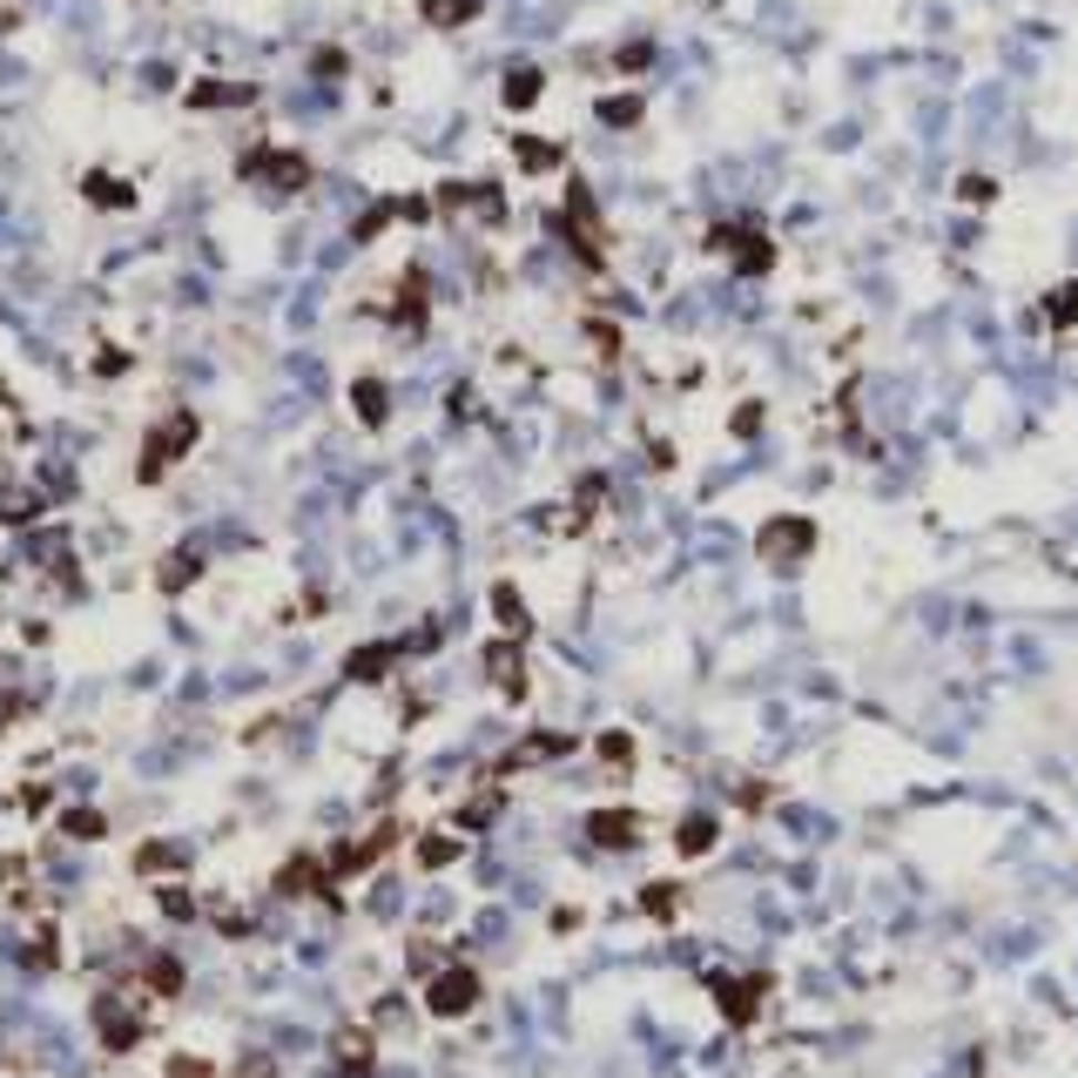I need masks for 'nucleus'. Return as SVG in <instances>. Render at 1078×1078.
I'll return each instance as SVG.
<instances>
[{
	"instance_id": "nucleus-1",
	"label": "nucleus",
	"mask_w": 1078,
	"mask_h": 1078,
	"mask_svg": "<svg viewBox=\"0 0 1078 1078\" xmlns=\"http://www.w3.org/2000/svg\"><path fill=\"white\" fill-rule=\"evenodd\" d=\"M708 250L728 257L741 277H762V270L776 264V243H769V229H756V223H715V229H708Z\"/></svg>"
},
{
	"instance_id": "nucleus-2",
	"label": "nucleus",
	"mask_w": 1078,
	"mask_h": 1078,
	"mask_svg": "<svg viewBox=\"0 0 1078 1078\" xmlns=\"http://www.w3.org/2000/svg\"><path fill=\"white\" fill-rule=\"evenodd\" d=\"M708 990H715V1005H721V1018H728L735 1031L756 1025L762 1005H769V977H762V971H715Z\"/></svg>"
},
{
	"instance_id": "nucleus-3",
	"label": "nucleus",
	"mask_w": 1078,
	"mask_h": 1078,
	"mask_svg": "<svg viewBox=\"0 0 1078 1078\" xmlns=\"http://www.w3.org/2000/svg\"><path fill=\"white\" fill-rule=\"evenodd\" d=\"M479 998H485V977H479L472 964H445V971H432V984H425V1012H432V1018H465Z\"/></svg>"
},
{
	"instance_id": "nucleus-4",
	"label": "nucleus",
	"mask_w": 1078,
	"mask_h": 1078,
	"mask_svg": "<svg viewBox=\"0 0 1078 1078\" xmlns=\"http://www.w3.org/2000/svg\"><path fill=\"white\" fill-rule=\"evenodd\" d=\"M756 553L762 559H802V553H815V520H802V513H782V520H769L762 533H756Z\"/></svg>"
},
{
	"instance_id": "nucleus-5",
	"label": "nucleus",
	"mask_w": 1078,
	"mask_h": 1078,
	"mask_svg": "<svg viewBox=\"0 0 1078 1078\" xmlns=\"http://www.w3.org/2000/svg\"><path fill=\"white\" fill-rule=\"evenodd\" d=\"M640 836H647L640 809H594V815H587V843H594V850H634Z\"/></svg>"
},
{
	"instance_id": "nucleus-6",
	"label": "nucleus",
	"mask_w": 1078,
	"mask_h": 1078,
	"mask_svg": "<svg viewBox=\"0 0 1078 1078\" xmlns=\"http://www.w3.org/2000/svg\"><path fill=\"white\" fill-rule=\"evenodd\" d=\"M485 675H492V688H500L506 701H520V695H526V660H520V640H492V647H485Z\"/></svg>"
},
{
	"instance_id": "nucleus-7",
	"label": "nucleus",
	"mask_w": 1078,
	"mask_h": 1078,
	"mask_svg": "<svg viewBox=\"0 0 1078 1078\" xmlns=\"http://www.w3.org/2000/svg\"><path fill=\"white\" fill-rule=\"evenodd\" d=\"M391 843H398V822H378L371 836H358L351 850H338V856H330V876H358V870H371V863H378Z\"/></svg>"
},
{
	"instance_id": "nucleus-8",
	"label": "nucleus",
	"mask_w": 1078,
	"mask_h": 1078,
	"mask_svg": "<svg viewBox=\"0 0 1078 1078\" xmlns=\"http://www.w3.org/2000/svg\"><path fill=\"white\" fill-rule=\"evenodd\" d=\"M559 756H573V735H553V728H540L533 741H520V749L500 762V776H520V769H540V762H559Z\"/></svg>"
},
{
	"instance_id": "nucleus-9",
	"label": "nucleus",
	"mask_w": 1078,
	"mask_h": 1078,
	"mask_svg": "<svg viewBox=\"0 0 1078 1078\" xmlns=\"http://www.w3.org/2000/svg\"><path fill=\"white\" fill-rule=\"evenodd\" d=\"M243 170H250L257 183H277V189H304V183H310V162H304V155H277V148L250 155Z\"/></svg>"
},
{
	"instance_id": "nucleus-10",
	"label": "nucleus",
	"mask_w": 1078,
	"mask_h": 1078,
	"mask_svg": "<svg viewBox=\"0 0 1078 1078\" xmlns=\"http://www.w3.org/2000/svg\"><path fill=\"white\" fill-rule=\"evenodd\" d=\"M715 843H721V822H715L708 809H688V815L675 822V850H681V856H708Z\"/></svg>"
},
{
	"instance_id": "nucleus-11",
	"label": "nucleus",
	"mask_w": 1078,
	"mask_h": 1078,
	"mask_svg": "<svg viewBox=\"0 0 1078 1078\" xmlns=\"http://www.w3.org/2000/svg\"><path fill=\"white\" fill-rule=\"evenodd\" d=\"M189 439H196V419H176L170 432H155V439H148V452H142V479H155L170 459H183V445H189Z\"/></svg>"
},
{
	"instance_id": "nucleus-12",
	"label": "nucleus",
	"mask_w": 1078,
	"mask_h": 1078,
	"mask_svg": "<svg viewBox=\"0 0 1078 1078\" xmlns=\"http://www.w3.org/2000/svg\"><path fill=\"white\" fill-rule=\"evenodd\" d=\"M324 876H330L324 856H290V863L277 870V896H310V890H324Z\"/></svg>"
},
{
	"instance_id": "nucleus-13",
	"label": "nucleus",
	"mask_w": 1078,
	"mask_h": 1078,
	"mask_svg": "<svg viewBox=\"0 0 1078 1078\" xmlns=\"http://www.w3.org/2000/svg\"><path fill=\"white\" fill-rule=\"evenodd\" d=\"M391 660H398V640H371L345 660V681H384L391 675Z\"/></svg>"
},
{
	"instance_id": "nucleus-14",
	"label": "nucleus",
	"mask_w": 1078,
	"mask_h": 1078,
	"mask_svg": "<svg viewBox=\"0 0 1078 1078\" xmlns=\"http://www.w3.org/2000/svg\"><path fill=\"white\" fill-rule=\"evenodd\" d=\"M492 614L506 620V640H526V634H533V620H526V600H520V587H492Z\"/></svg>"
},
{
	"instance_id": "nucleus-15",
	"label": "nucleus",
	"mask_w": 1078,
	"mask_h": 1078,
	"mask_svg": "<svg viewBox=\"0 0 1078 1078\" xmlns=\"http://www.w3.org/2000/svg\"><path fill=\"white\" fill-rule=\"evenodd\" d=\"M1045 324H1051V330H1078V277H1065V284L1045 297Z\"/></svg>"
},
{
	"instance_id": "nucleus-16",
	"label": "nucleus",
	"mask_w": 1078,
	"mask_h": 1078,
	"mask_svg": "<svg viewBox=\"0 0 1078 1078\" xmlns=\"http://www.w3.org/2000/svg\"><path fill=\"white\" fill-rule=\"evenodd\" d=\"M459 836H452V829H432V836H419V863L425 870H445V863H459Z\"/></svg>"
},
{
	"instance_id": "nucleus-17",
	"label": "nucleus",
	"mask_w": 1078,
	"mask_h": 1078,
	"mask_svg": "<svg viewBox=\"0 0 1078 1078\" xmlns=\"http://www.w3.org/2000/svg\"><path fill=\"white\" fill-rule=\"evenodd\" d=\"M479 14V0H425V21L432 28H465Z\"/></svg>"
},
{
	"instance_id": "nucleus-18",
	"label": "nucleus",
	"mask_w": 1078,
	"mask_h": 1078,
	"mask_svg": "<svg viewBox=\"0 0 1078 1078\" xmlns=\"http://www.w3.org/2000/svg\"><path fill=\"white\" fill-rule=\"evenodd\" d=\"M540 89H546V74H540V68H520V74L506 81V109H533Z\"/></svg>"
},
{
	"instance_id": "nucleus-19",
	"label": "nucleus",
	"mask_w": 1078,
	"mask_h": 1078,
	"mask_svg": "<svg viewBox=\"0 0 1078 1078\" xmlns=\"http://www.w3.org/2000/svg\"><path fill=\"white\" fill-rule=\"evenodd\" d=\"M338 1058H345V1078H365L371 1071V1038L365 1031H345L338 1038Z\"/></svg>"
},
{
	"instance_id": "nucleus-20",
	"label": "nucleus",
	"mask_w": 1078,
	"mask_h": 1078,
	"mask_svg": "<svg viewBox=\"0 0 1078 1078\" xmlns=\"http://www.w3.org/2000/svg\"><path fill=\"white\" fill-rule=\"evenodd\" d=\"M640 910H647V917H660V924H668L675 910H681V890H675V883H647V890H640Z\"/></svg>"
},
{
	"instance_id": "nucleus-21",
	"label": "nucleus",
	"mask_w": 1078,
	"mask_h": 1078,
	"mask_svg": "<svg viewBox=\"0 0 1078 1078\" xmlns=\"http://www.w3.org/2000/svg\"><path fill=\"white\" fill-rule=\"evenodd\" d=\"M640 115H647L640 95H614V102H600V122H607V129H634Z\"/></svg>"
},
{
	"instance_id": "nucleus-22",
	"label": "nucleus",
	"mask_w": 1078,
	"mask_h": 1078,
	"mask_svg": "<svg viewBox=\"0 0 1078 1078\" xmlns=\"http://www.w3.org/2000/svg\"><path fill=\"white\" fill-rule=\"evenodd\" d=\"M594 749H600V762H614V769H627V762H634V735H627V728H607V735L594 741Z\"/></svg>"
},
{
	"instance_id": "nucleus-23",
	"label": "nucleus",
	"mask_w": 1078,
	"mask_h": 1078,
	"mask_svg": "<svg viewBox=\"0 0 1078 1078\" xmlns=\"http://www.w3.org/2000/svg\"><path fill=\"white\" fill-rule=\"evenodd\" d=\"M520 162H526V170H559V148L540 142V135H520Z\"/></svg>"
},
{
	"instance_id": "nucleus-24",
	"label": "nucleus",
	"mask_w": 1078,
	"mask_h": 1078,
	"mask_svg": "<svg viewBox=\"0 0 1078 1078\" xmlns=\"http://www.w3.org/2000/svg\"><path fill=\"white\" fill-rule=\"evenodd\" d=\"M358 419H365V425H384V384H378V378L358 384Z\"/></svg>"
},
{
	"instance_id": "nucleus-25",
	"label": "nucleus",
	"mask_w": 1078,
	"mask_h": 1078,
	"mask_svg": "<svg viewBox=\"0 0 1078 1078\" xmlns=\"http://www.w3.org/2000/svg\"><path fill=\"white\" fill-rule=\"evenodd\" d=\"M148 984H155V990H176V984H183V971H176L170 957H162V964H148Z\"/></svg>"
}]
</instances>
